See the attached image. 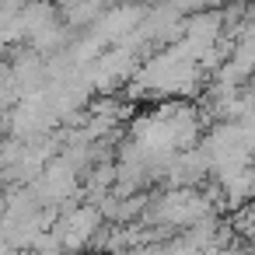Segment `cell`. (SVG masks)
I'll return each mask as SVG.
<instances>
[]
</instances>
